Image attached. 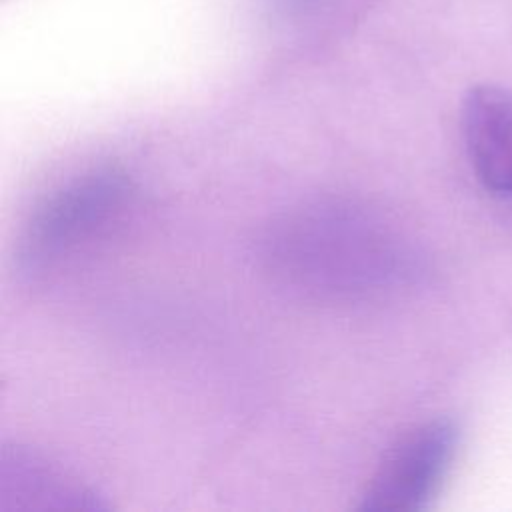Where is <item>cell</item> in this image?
<instances>
[{"instance_id": "3957f363", "label": "cell", "mask_w": 512, "mask_h": 512, "mask_svg": "<svg viewBox=\"0 0 512 512\" xmlns=\"http://www.w3.org/2000/svg\"><path fill=\"white\" fill-rule=\"evenodd\" d=\"M460 436V424L452 416H436L410 428L384 456L356 510H426L452 468Z\"/></svg>"}, {"instance_id": "8992f818", "label": "cell", "mask_w": 512, "mask_h": 512, "mask_svg": "<svg viewBox=\"0 0 512 512\" xmlns=\"http://www.w3.org/2000/svg\"><path fill=\"white\" fill-rule=\"evenodd\" d=\"M324 0H278L280 8L286 12H304L308 8H314L316 4H322Z\"/></svg>"}, {"instance_id": "7a4b0ae2", "label": "cell", "mask_w": 512, "mask_h": 512, "mask_svg": "<svg viewBox=\"0 0 512 512\" xmlns=\"http://www.w3.org/2000/svg\"><path fill=\"white\" fill-rule=\"evenodd\" d=\"M132 184L116 166L86 170L56 188L34 210L22 244L20 264L38 270L104 230L128 204Z\"/></svg>"}, {"instance_id": "277c9868", "label": "cell", "mask_w": 512, "mask_h": 512, "mask_svg": "<svg viewBox=\"0 0 512 512\" xmlns=\"http://www.w3.org/2000/svg\"><path fill=\"white\" fill-rule=\"evenodd\" d=\"M460 128L476 180L490 194L512 200V92L472 86L462 98Z\"/></svg>"}, {"instance_id": "5b68a950", "label": "cell", "mask_w": 512, "mask_h": 512, "mask_svg": "<svg viewBox=\"0 0 512 512\" xmlns=\"http://www.w3.org/2000/svg\"><path fill=\"white\" fill-rule=\"evenodd\" d=\"M12 496H16L18 502L34 498L30 508H36L38 498H44V508L52 506L50 500H56L58 506L66 508V498L76 500L80 508H98V502H90L92 492H86L82 486L74 484V480H68L66 474L48 462L20 450L12 456L4 452L0 466V502Z\"/></svg>"}, {"instance_id": "6da1fadb", "label": "cell", "mask_w": 512, "mask_h": 512, "mask_svg": "<svg viewBox=\"0 0 512 512\" xmlns=\"http://www.w3.org/2000/svg\"><path fill=\"white\" fill-rule=\"evenodd\" d=\"M282 260L296 266L298 278L326 284L328 290H376L380 276L392 274V244L370 220L334 208L300 216L282 236Z\"/></svg>"}]
</instances>
